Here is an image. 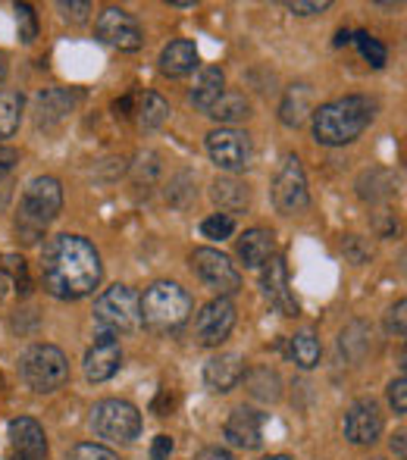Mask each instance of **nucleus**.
<instances>
[{
    "mask_svg": "<svg viewBox=\"0 0 407 460\" xmlns=\"http://www.w3.org/2000/svg\"><path fill=\"white\" fill-rule=\"evenodd\" d=\"M69 460H119V455L110 448H103V445H94V442H82L75 445L73 451H69Z\"/></svg>",
    "mask_w": 407,
    "mask_h": 460,
    "instance_id": "38",
    "label": "nucleus"
},
{
    "mask_svg": "<svg viewBox=\"0 0 407 460\" xmlns=\"http://www.w3.org/2000/svg\"><path fill=\"white\" fill-rule=\"evenodd\" d=\"M98 38L103 44L116 50H138L145 44V35H141V25L132 13L119 10V6H107L98 19Z\"/></svg>",
    "mask_w": 407,
    "mask_h": 460,
    "instance_id": "11",
    "label": "nucleus"
},
{
    "mask_svg": "<svg viewBox=\"0 0 407 460\" xmlns=\"http://www.w3.org/2000/svg\"><path fill=\"white\" fill-rule=\"evenodd\" d=\"M191 270H195L198 279H201L210 291H217L219 297H229L242 288V276L232 267V261L213 248H198L195 254H191Z\"/></svg>",
    "mask_w": 407,
    "mask_h": 460,
    "instance_id": "9",
    "label": "nucleus"
},
{
    "mask_svg": "<svg viewBox=\"0 0 407 460\" xmlns=\"http://www.w3.org/2000/svg\"><path fill=\"white\" fill-rule=\"evenodd\" d=\"M207 116H213L217 122H238V119H248L251 116V107L248 101H244V94H223L217 103H213L210 110H207Z\"/></svg>",
    "mask_w": 407,
    "mask_h": 460,
    "instance_id": "29",
    "label": "nucleus"
},
{
    "mask_svg": "<svg viewBox=\"0 0 407 460\" xmlns=\"http://www.w3.org/2000/svg\"><path fill=\"white\" fill-rule=\"evenodd\" d=\"M10 460H25V457H16V455H10Z\"/></svg>",
    "mask_w": 407,
    "mask_h": 460,
    "instance_id": "53",
    "label": "nucleus"
},
{
    "mask_svg": "<svg viewBox=\"0 0 407 460\" xmlns=\"http://www.w3.org/2000/svg\"><path fill=\"white\" fill-rule=\"evenodd\" d=\"M101 332H135L141 326V297L128 285H113L94 301Z\"/></svg>",
    "mask_w": 407,
    "mask_h": 460,
    "instance_id": "6",
    "label": "nucleus"
},
{
    "mask_svg": "<svg viewBox=\"0 0 407 460\" xmlns=\"http://www.w3.org/2000/svg\"><path fill=\"white\" fill-rule=\"evenodd\" d=\"M351 41L358 44V50L364 54V60L370 63L373 69H383L385 66V48L373 35H367V31H358V35H351Z\"/></svg>",
    "mask_w": 407,
    "mask_h": 460,
    "instance_id": "33",
    "label": "nucleus"
},
{
    "mask_svg": "<svg viewBox=\"0 0 407 460\" xmlns=\"http://www.w3.org/2000/svg\"><path fill=\"white\" fill-rule=\"evenodd\" d=\"M113 113H116V119H128V116H132V94L119 97V101L113 103Z\"/></svg>",
    "mask_w": 407,
    "mask_h": 460,
    "instance_id": "46",
    "label": "nucleus"
},
{
    "mask_svg": "<svg viewBox=\"0 0 407 460\" xmlns=\"http://www.w3.org/2000/svg\"><path fill=\"white\" fill-rule=\"evenodd\" d=\"M191 194H195V179H191L189 172H179L170 182V188H166V200H170L173 207H185Z\"/></svg>",
    "mask_w": 407,
    "mask_h": 460,
    "instance_id": "34",
    "label": "nucleus"
},
{
    "mask_svg": "<svg viewBox=\"0 0 407 460\" xmlns=\"http://www.w3.org/2000/svg\"><path fill=\"white\" fill-rule=\"evenodd\" d=\"M207 154L219 170L242 172L251 166V138L235 128H217L207 135Z\"/></svg>",
    "mask_w": 407,
    "mask_h": 460,
    "instance_id": "10",
    "label": "nucleus"
},
{
    "mask_svg": "<svg viewBox=\"0 0 407 460\" xmlns=\"http://www.w3.org/2000/svg\"><path fill=\"white\" fill-rule=\"evenodd\" d=\"M19 373H22V382L31 392L48 394L66 385L69 360H66V354L54 345H31L29 351L22 354V360H19Z\"/></svg>",
    "mask_w": 407,
    "mask_h": 460,
    "instance_id": "5",
    "label": "nucleus"
},
{
    "mask_svg": "<svg viewBox=\"0 0 407 460\" xmlns=\"http://www.w3.org/2000/svg\"><path fill=\"white\" fill-rule=\"evenodd\" d=\"M261 288H263V297L270 301V307H276L282 316H298V301H295L292 288H288V270L282 257H270V261L263 263Z\"/></svg>",
    "mask_w": 407,
    "mask_h": 460,
    "instance_id": "13",
    "label": "nucleus"
},
{
    "mask_svg": "<svg viewBox=\"0 0 407 460\" xmlns=\"http://www.w3.org/2000/svg\"><path fill=\"white\" fill-rule=\"evenodd\" d=\"M288 10L298 13V16H310V13L329 10V0H310V4H305V0H292V4H288Z\"/></svg>",
    "mask_w": 407,
    "mask_h": 460,
    "instance_id": "42",
    "label": "nucleus"
},
{
    "mask_svg": "<svg viewBox=\"0 0 407 460\" xmlns=\"http://www.w3.org/2000/svg\"><path fill=\"white\" fill-rule=\"evenodd\" d=\"M4 73H6V69H4V60H0V79H4Z\"/></svg>",
    "mask_w": 407,
    "mask_h": 460,
    "instance_id": "52",
    "label": "nucleus"
},
{
    "mask_svg": "<svg viewBox=\"0 0 407 460\" xmlns=\"http://www.w3.org/2000/svg\"><path fill=\"white\" fill-rule=\"evenodd\" d=\"M263 413L251 411V407H238L232 411V417L226 420V442L235 445V448L254 451L263 445Z\"/></svg>",
    "mask_w": 407,
    "mask_h": 460,
    "instance_id": "15",
    "label": "nucleus"
},
{
    "mask_svg": "<svg viewBox=\"0 0 407 460\" xmlns=\"http://www.w3.org/2000/svg\"><path fill=\"white\" fill-rule=\"evenodd\" d=\"M223 85H226V75L219 66H207L201 69V75H198V85L191 88V103H195L198 110H210L213 103L223 97Z\"/></svg>",
    "mask_w": 407,
    "mask_h": 460,
    "instance_id": "23",
    "label": "nucleus"
},
{
    "mask_svg": "<svg viewBox=\"0 0 407 460\" xmlns=\"http://www.w3.org/2000/svg\"><path fill=\"white\" fill-rule=\"evenodd\" d=\"M242 379H244V360L235 351L217 354V358H210L204 364V382L213 392H232Z\"/></svg>",
    "mask_w": 407,
    "mask_h": 460,
    "instance_id": "18",
    "label": "nucleus"
},
{
    "mask_svg": "<svg viewBox=\"0 0 407 460\" xmlns=\"http://www.w3.org/2000/svg\"><path fill=\"white\" fill-rule=\"evenodd\" d=\"M173 448H176V445H173L170 436H157V438H154V445H151V457L154 460H170Z\"/></svg>",
    "mask_w": 407,
    "mask_h": 460,
    "instance_id": "43",
    "label": "nucleus"
},
{
    "mask_svg": "<svg viewBox=\"0 0 407 460\" xmlns=\"http://www.w3.org/2000/svg\"><path fill=\"white\" fill-rule=\"evenodd\" d=\"M389 401H392V407H395L398 417H404L407 413V379L404 376H398V379L389 385Z\"/></svg>",
    "mask_w": 407,
    "mask_h": 460,
    "instance_id": "39",
    "label": "nucleus"
},
{
    "mask_svg": "<svg viewBox=\"0 0 407 460\" xmlns=\"http://www.w3.org/2000/svg\"><path fill=\"white\" fill-rule=\"evenodd\" d=\"M273 204L279 213L286 217H298L310 207V194H307V179L305 170H301V160L295 154H288L282 160L279 172L273 179Z\"/></svg>",
    "mask_w": 407,
    "mask_h": 460,
    "instance_id": "8",
    "label": "nucleus"
},
{
    "mask_svg": "<svg viewBox=\"0 0 407 460\" xmlns=\"http://www.w3.org/2000/svg\"><path fill=\"white\" fill-rule=\"evenodd\" d=\"M201 232H204V238H229L232 232H235V223H232V217H226V213H217V217L204 219Z\"/></svg>",
    "mask_w": 407,
    "mask_h": 460,
    "instance_id": "37",
    "label": "nucleus"
},
{
    "mask_svg": "<svg viewBox=\"0 0 407 460\" xmlns=\"http://www.w3.org/2000/svg\"><path fill=\"white\" fill-rule=\"evenodd\" d=\"M4 295H6V279L0 276V301H4Z\"/></svg>",
    "mask_w": 407,
    "mask_h": 460,
    "instance_id": "50",
    "label": "nucleus"
},
{
    "mask_svg": "<svg viewBox=\"0 0 407 460\" xmlns=\"http://www.w3.org/2000/svg\"><path fill=\"white\" fill-rule=\"evenodd\" d=\"M173 407H176V398H173V392H170V388H160L157 398H154V404H151V411L157 413V417H166Z\"/></svg>",
    "mask_w": 407,
    "mask_h": 460,
    "instance_id": "41",
    "label": "nucleus"
},
{
    "mask_svg": "<svg viewBox=\"0 0 407 460\" xmlns=\"http://www.w3.org/2000/svg\"><path fill=\"white\" fill-rule=\"evenodd\" d=\"M60 10H63V16L73 19V22H85L92 6H88V4H60Z\"/></svg>",
    "mask_w": 407,
    "mask_h": 460,
    "instance_id": "44",
    "label": "nucleus"
},
{
    "mask_svg": "<svg viewBox=\"0 0 407 460\" xmlns=\"http://www.w3.org/2000/svg\"><path fill=\"white\" fill-rule=\"evenodd\" d=\"M383 436V413L373 401H358L345 413V438L351 445H373Z\"/></svg>",
    "mask_w": 407,
    "mask_h": 460,
    "instance_id": "14",
    "label": "nucleus"
},
{
    "mask_svg": "<svg viewBox=\"0 0 407 460\" xmlns=\"http://www.w3.org/2000/svg\"><path fill=\"white\" fill-rule=\"evenodd\" d=\"M263 460H292V457H286V455H276V457H263Z\"/></svg>",
    "mask_w": 407,
    "mask_h": 460,
    "instance_id": "51",
    "label": "nucleus"
},
{
    "mask_svg": "<svg viewBox=\"0 0 407 460\" xmlns=\"http://www.w3.org/2000/svg\"><path fill=\"white\" fill-rule=\"evenodd\" d=\"M119 364H122V351H119L116 335L101 332L98 339H94L92 351L85 354V376L92 382H107L110 376H116Z\"/></svg>",
    "mask_w": 407,
    "mask_h": 460,
    "instance_id": "16",
    "label": "nucleus"
},
{
    "mask_svg": "<svg viewBox=\"0 0 407 460\" xmlns=\"http://www.w3.org/2000/svg\"><path fill=\"white\" fill-rule=\"evenodd\" d=\"M392 451L398 455V460H404L407 457V448H404V432H398L395 438H392Z\"/></svg>",
    "mask_w": 407,
    "mask_h": 460,
    "instance_id": "48",
    "label": "nucleus"
},
{
    "mask_svg": "<svg viewBox=\"0 0 407 460\" xmlns=\"http://www.w3.org/2000/svg\"><path fill=\"white\" fill-rule=\"evenodd\" d=\"M210 194H213V200L223 207V210H244V207L251 204L248 185L238 182V179H217Z\"/></svg>",
    "mask_w": 407,
    "mask_h": 460,
    "instance_id": "25",
    "label": "nucleus"
},
{
    "mask_svg": "<svg viewBox=\"0 0 407 460\" xmlns=\"http://www.w3.org/2000/svg\"><path fill=\"white\" fill-rule=\"evenodd\" d=\"M92 426L107 442H135L141 432V413H138V407H132L128 401L107 398V401H101V404H94Z\"/></svg>",
    "mask_w": 407,
    "mask_h": 460,
    "instance_id": "7",
    "label": "nucleus"
},
{
    "mask_svg": "<svg viewBox=\"0 0 407 460\" xmlns=\"http://www.w3.org/2000/svg\"><path fill=\"white\" fill-rule=\"evenodd\" d=\"M341 254L348 257V263H370V257H373V248H370V242L367 238H360V235H348L345 242H341Z\"/></svg>",
    "mask_w": 407,
    "mask_h": 460,
    "instance_id": "35",
    "label": "nucleus"
},
{
    "mask_svg": "<svg viewBox=\"0 0 407 460\" xmlns=\"http://www.w3.org/2000/svg\"><path fill=\"white\" fill-rule=\"evenodd\" d=\"M22 122V94L0 92V138H13Z\"/></svg>",
    "mask_w": 407,
    "mask_h": 460,
    "instance_id": "30",
    "label": "nucleus"
},
{
    "mask_svg": "<svg viewBox=\"0 0 407 460\" xmlns=\"http://www.w3.org/2000/svg\"><path fill=\"white\" fill-rule=\"evenodd\" d=\"M404 310H407V304L398 301L395 307L389 310V316H385V329H389L392 335H398V339H404V332H407V326H404Z\"/></svg>",
    "mask_w": 407,
    "mask_h": 460,
    "instance_id": "40",
    "label": "nucleus"
},
{
    "mask_svg": "<svg viewBox=\"0 0 407 460\" xmlns=\"http://www.w3.org/2000/svg\"><path fill=\"white\" fill-rule=\"evenodd\" d=\"M310 113H314V88H310V85H292L286 92V97H282V107H279L282 126L298 128Z\"/></svg>",
    "mask_w": 407,
    "mask_h": 460,
    "instance_id": "21",
    "label": "nucleus"
},
{
    "mask_svg": "<svg viewBox=\"0 0 407 460\" xmlns=\"http://www.w3.org/2000/svg\"><path fill=\"white\" fill-rule=\"evenodd\" d=\"M0 261H4V270H6V273L13 276V285H16V295H19V297H29V295H31V279H29V267H25L22 257L4 254Z\"/></svg>",
    "mask_w": 407,
    "mask_h": 460,
    "instance_id": "32",
    "label": "nucleus"
},
{
    "mask_svg": "<svg viewBox=\"0 0 407 460\" xmlns=\"http://www.w3.org/2000/svg\"><path fill=\"white\" fill-rule=\"evenodd\" d=\"M63 210V188L57 179L41 176L31 179L29 188L22 194V204H19V217H16V232L25 244H35L44 235L50 223L60 217Z\"/></svg>",
    "mask_w": 407,
    "mask_h": 460,
    "instance_id": "3",
    "label": "nucleus"
},
{
    "mask_svg": "<svg viewBox=\"0 0 407 460\" xmlns=\"http://www.w3.org/2000/svg\"><path fill=\"white\" fill-rule=\"evenodd\" d=\"M286 351L301 369H314L316 364H320L323 348H320V339H316L314 332H298V335H292V339H288Z\"/></svg>",
    "mask_w": 407,
    "mask_h": 460,
    "instance_id": "27",
    "label": "nucleus"
},
{
    "mask_svg": "<svg viewBox=\"0 0 407 460\" xmlns=\"http://www.w3.org/2000/svg\"><path fill=\"white\" fill-rule=\"evenodd\" d=\"M103 267L92 242L82 235H57L41 254V282L44 291L60 301L92 295L101 285Z\"/></svg>",
    "mask_w": 407,
    "mask_h": 460,
    "instance_id": "1",
    "label": "nucleus"
},
{
    "mask_svg": "<svg viewBox=\"0 0 407 460\" xmlns=\"http://www.w3.org/2000/svg\"><path fill=\"white\" fill-rule=\"evenodd\" d=\"M358 194L370 204H379V200H389L395 194V176L385 170H367L364 176L358 179Z\"/></svg>",
    "mask_w": 407,
    "mask_h": 460,
    "instance_id": "24",
    "label": "nucleus"
},
{
    "mask_svg": "<svg viewBox=\"0 0 407 460\" xmlns=\"http://www.w3.org/2000/svg\"><path fill=\"white\" fill-rule=\"evenodd\" d=\"M373 460H383V457H373Z\"/></svg>",
    "mask_w": 407,
    "mask_h": 460,
    "instance_id": "54",
    "label": "nucleus"
},
{
    "mask_svg": "<svg viewBox=\"0 0 407 460\" xmlns=\"http://www.w3.org/2000/svg\"><path fill=\"white\" fill-rule=\"evenodd\" d=\"M348 41H351V31H339V35H335V44H339V48H341V44H348Z\"/></svg>",
    "mask_w": 407,
    "mask_h": 460,
    "instance_id": "49",
    "label": "nucleus"
},
{
    "mask_svg": "<svg viewBox=\"0 0 407 460\" xmlns=\"http://www.w3.org/2000/svg\"><path fill=\"white\" fill-rule=\"evenodd\" d=\"M376 116V101L364 94H348L339 101L323 103L314 113V138L326 147L351 145L354 138L364 135V128Z\"/></svg>",
    "mask_w": 407,
    "mask_h": 460,
    "instance_id": "2",
    "label": "nucleus"
},
{
    "mask_svg": "<svg viewBox=\"0 0 407 460\" xmlns=\"http://www.w3.org/2000/svg\"><path fill=\"white\" fill-rule=\"evenodd\" d=\"M19 164V154L13 151V147H4L0 145V176H6V172H13Z\"/></svg>",
    "mask_w": 407,
    "mask_h": 460,
    "instance_id": "45",
    "label": "nucleus"
},
{
    "mask_svg": "<svg viewBox=\"0 0 407 460\" xmlns=\"http://www.w3.org/2000/svg\"><path fill=\"white\" fill-rule=\"evenodd\" d=\"M232 326H235V307H232L229 297H217V301H210L201 314H198L195 335H198V341H201V345L217 348V345H223V341L229 339Z\"/></svg>",
    "mask_w": 407,
    "mask_h": 460,
    "instance_id": "12",
    "label": "nucleus"
},
{
    "mask_svg": "<svg viewBox=\"0 0 407 460\" xmlns=\"http://www.w3.org/2000/svg\"><path fill=\"white\" fill-rule=\"evenodd\" d=\"M195 460H235L229 455V451H223V448H204V451H198Z\"/></svg>",
    "mask_w": 407,
    "mask_h": 460,
    "instance_id": "47",
    "label": "nucleus"
},
{
    "mask_svg": "<svg viewBox=\"0 0 407 460\" xmlns=\"http://www.w3.org/2000/svg\"><path fill=\"white\" fill-rule=\"evenodd\" d=\"M244 382H248L251 398H257V401H279L282 382H279V376H276V369L257 367V369H251V373L244 376Z\"/></svg>",
    "mask_w": 407,
    "mask_h": 460,
    "instance_id": "26",
    "label": "nucleus"
},
{
    "mask_svg": "<svg viewBox=\"0 0 407 460\" xmlns=\"http://www.w3.org/2000/svg\"><path fill=\"white\" fill-rule=\"evenodd\" d=\"M273 232L270 229H248L242 238H238V261L248 270H257L273 257Z\"/></svg>",
    "mask_w": 407,
    "mask_h": 460,
    "instance_id": "20",
    "label": "nucleus"
},
{
    "mask_svg": "<svg viewBox=\"0 0 407 460\" xmlns=\"http://www.w3.org/2000/svg\"><path fill=\"white\" fill-rule=\"evenodd\" d=\"M135 113H138V126L141 128H157V126H164L166 116H170V103H166L160 94L147 92L138 101V110H135Z\"/></svg>",
    "mask_w": 407,
    "mask_h": 460,
    "instance_id": "31",
    "label": "nucleus"
},
{
    "mask_svg": "<svg viewBox=\"0 0 407 460\" xmlns=\"http://www.w3.org/2000/svg\"><path fill=\"white\" fill-rule=\"evenodd\" d=\"M16 22H19V38L25 44H31L38 38V19H35V10L29 4H16Z\"/></svg>",
    "mask_w": 407,
    "mask_h": 460,
    "instance_id": "36",
    "label": "nucleus"
},
{
    "mask_svg": "<svg viewBox=\"0 0 407 460\" xmlns=\"http://www.w3.org/2000/svg\"><path fill=\"white\" fill-rule=\"evenodd\" d=\"M198 66V48L191 41H173L170 48L160 54V69L166 75H185Z\"/></svg>",
    "mask_w": 407,
    "mask_h": 460,
    "instance_id": "22",
    "label": "nucleus"
},
{
    "mask_svg": "<svg viewBox=\"0 0 407 460\" xmlns=\"http://www.w3.org/2000/svg\"><path fill=\"white\" fill-rule=\"evenodd\" d=\"M10 442L13 455L25 460H48V436H44L41 423L31 417H16L10 423Z\"/></svg>",
    "mask_w": 407,
    "mask_h": 460,
    "instance_id": "17",
    "label": "nucleus"
},
{
    "mask_svg": "<svg viewBox=\"0 0 407 460\" xmlns=\"http://www.w3.org/2000/svg\"><path fill=\"white\" fill-rule=\"evenodd\" d=\"M195 310L191 295L176 282H154L141 297V323L154 332H176Z\"/></svg>",
    "mask_w": 407,
    "mask_h": 460,
    "instance_id": "4",
    "label": "nucleus"
},
{
    "mask_svg": "<svg viewBox=\"0 0 407 460\" xmlns=\"http://www.w3.org/2000/svg\"><path fill=\"white\" fill-rule=\"evenodd\" d=\"M79 94L66 92V88H48L35 97V122L44 128L57 126V122L66 119V113H73Z\"/></svg>",
    "mask_w": 407,
    "mask_h": 460,
    "instance_id": "19",
    "label": "nucleus"
},
{
    "mask_svg": "<svg viewBox=\"0 0 407 460\" xmlns=\"http://www.w3.org/2000/svg\"><path fill=\"white\" fill-rule=\"evenodd\" d=\"M370 339L373 335H370V326H367V323H351V326L341 332L339 348L345 351V358L351 360V364H358V360L370 351Z\"/></svg>",
    "mask_w": 407,
    "mask_h": 460,
    "instance_id": "28",
    "label": "nucleus"
}]
</instances>
